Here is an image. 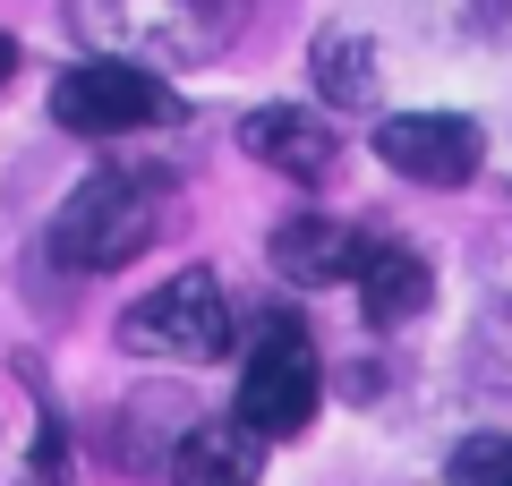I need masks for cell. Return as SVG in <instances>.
<instances>
[{"label":"cell","instance_id":"3","mask_svg":"<svg viewBox=\"0 0 512 486\" xmlns=\"http://www.w3.org/2000/svg\"><path fill=\"white\" fill-rule=\"evenodd\" d=\"M316 401H325V359H316L308 324H299V316H274L265 333H256L248 367H239V401H231V418L274 444V435H308Z\"/></svg>","mask_w":512,"mask_h":486},{"label":"cell","instance_id":"5","mask_svg":"<svg viewBox=\"0 0 512 486\" xmlns=\"http://www.w3.org/2000/svg\"><path fill=\"white\" fill-rule=\"evenodd\" d=\"M52 120L69 137H137V128L180 120V94L137 60H77L52 86Z\"/></svg>","mask_w":512,"mask_h":486},{"label":"cell","instance_id":"9","mask_svg":"<svg viewBox=\"0 0 512 486\" xmlns=\"http://www.w3.org/2000/svg\"><path fill=\"white\" fill-rule=\"evenodd\" d=\"M265 256H274V273H291V282H350L359 273V256H367V239L350 231V222H333V214H291L274 239H265Z\"/></svg>","mask_w":512,"mask_h":486},{"label":"cell","instance_id":"13","mask_svg":"<svg viewBox=\"0 0 512 486\" xmlns=\"http://www.w3.org/2000/svg\"><path fill=\"white\" fill-rule=\"evenodd\" d=\"M453 486H512V435H470L453 452Z\"/></svg>","mask_w":512,"mask_h":486},{"label":"cell","instance_id":"4","mask_svg":"<svg viewBox=\"0 0 512 486\" xmlns=\"http://www.w3.org/2000/svg\"><path fill=\"white\" fill-rule=\"evenodd\" d=\"M231 333H239V316H231V290H222V273H205V265H188V273H171L154 299H137L120 316V350H137V359H222L231 350Z\"/></svg>","mask_w":512,"mask_h":486},{"label":"cell","instance_id":"2","mask_svg":"<svg viewBox=\"0 0 512 486\" xmlns=\"http://www.w3.org/2000/svg\"><path fill=\"white\" fill-rule=\"evenodd\" d=\"M248 0H69V26L103 43V60H163V69H197V60L231 52Z\"/></svg>","mask_w":512,"mask_h":486},{"label":"cell","instance_id":"8","mask_svg":"<svg viewBox=\"0 0 512 486\" xmlns=\"http://www.w3.org/2000/svg\"><path fill=\"white\" fill-rule=\"evenodd\" d=\"M265 478V435L239 418H197L171 452V486H256Z\"/></svg>","mask_w":512,"mask_h":486},{"label":"cell","instance_id":"7","mask_svg":"<svg viewBox=\"0 0 512 486\" xmlns=\"http://www.w3.org/2000/svg\"><path fill=\"white\" fill-rule=\"evenodd\" d=\"M239 145H248L265 171H282V180L299 188H325L333 180V162H342V137H333L325 111H299V103H265L239 120Z\"/></svg>","mask_w":512,"mask_h":486},{"label":"cell","instance_id":"1","mask_svg":"<svg viewBox=\"0 0 512 486\" xmlns=\"http://www.w3.org/2000/svg\"><path fill=\"white\" fill-rule=\"evenodd\" d=\"M180 222V180L146 162H111L52 214V256L69 273H120Z\"/></svg>","mask_w":512,"mask_h":486},{"label":"cell","instance_id":"12","mask_svg":"<svg viewBox=\"0 0 512 486\" xmlns=\"http://www.w3.org/2000/svg\"><path fill=\"white\" fill-rule=\"evenodd\" d=\"M316 94L342 111L376 103V43L350 35V26H333V35H316Z\"/></svg>","mask_w":512,"mask_h":486},{"label":"cell","instance_id":"15","mask_svg":"<svg viewBox=\"0 0 512 486\" xmlns=\"http://www.w3.org/2000/svg\"><path fill=\"white\" fill-rule=\"evenodd\" d=\"M487 9H495V0H487Z\"/></svg>","mask_w":512,"mask_h":486},{"label":"cell","instance_id":"10","mask_svg":"<svg viewBox=\"0 0 512 486\" xmlns=\"http://www.w3.org/2000/svg\"><path fill=\"white\" fill-rule=\"evenodd\" d=\"M350 282H359L367 324H410L427 307V290H436V273H427V256L402 248V239H367V256H359Z\"/></svg>","mask_w":512,"mask_h":486},{"label":"cell","instance_id":"11","mask_svg":"<svg viewBox=\"0 0 512 486\" xmlns=\"http://www.w3.org/2000/svg\"><path fill=\"white\" fill-rule=\"evenodd\" d=\"M197 427L188 418V401L180 393H137L120 410V435H111V452H120V469H137L146 478V435H154V452H163V469H171V452H180V435Z\"/></svg>","mask_w":512,"mask_h":486},{"label":"cell","instance_id":"14","mask_svg":"<svg viewBox=\"0 0 512 486\" xmlns=\"http://www.w3.org/2000/svg\"><path fill=\"white\" fill-rule=\"evenodd\" d=\"M9 77H18V43L0 35V86H9Z\"/></svg>","mask_w":512,"mask_h":486},{"label":"cell","instance_id":"6","mask_svg":"<svg viewBox=\"0 0 512 486\" xmlns=\"http://www.w3.org/2000/svg\"><path fill=\"white\" fill-rule=\"evenodd\" d=\"M376 162H393L419 188H470L487 162V137L461 111H393V120H376Z\"/></svg>","mask_w":512,"mask_h":486}]
</instances>
